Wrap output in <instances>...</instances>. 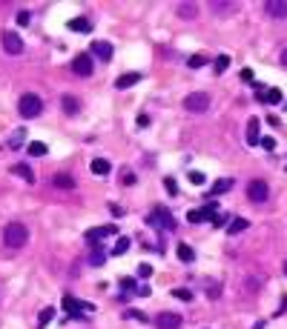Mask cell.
Here are the masks:
<instances>
[{"label": "cell", "mask_w": 287, "mask_h": 329, "mask_svg": "<svg viewBox=\"0 0 287 329\" xmlns=\"http://www.w3.org/2000/svg\"><path fill=\"white\" fill-rule=\"evenodd\" d=\"M29 240V229L20 223V220H15V223H9L6 229H3V243L6 246H12V249H17V246H23Z\"/></svg>", "instance_id": "6da1fadb"}, {"label": "cell", "mask_w": 287, "mask_h": 329, "mask_svg": "<svg viewBox=\"0 0 287 329\" xmlns=\"http://www.w3.org/2000/svg\"><path fill=\"white\" fill-rule=\"evenodd\" d=\"M17 112H20V118H29V120H32V118H37V115L43 112V100H40L37 94H32V92H29V94H23V97H20Z\"/></svg>", "instance_id": "7a4b0ae2"}, {"label": "cell", "mask_w": 287, "mask_h": 329, "mask_svg": "<svg viewBox=\"0 0 287 329\" xmlns=\"http://www.w3.org/2000/svg\"><path fill=\"white\" fill-rule=\"evenodd\" d=\"M147 223H150V226H155V229H167V232H172V229H175V218L164 209V206H155V209L150 212Z\"/></svg>", "instance_id": "3957f363"}, {"label": "cell", "mask_w": 287, "mask_h": 329, "mask_svg": "<svg viewBox=\"0 0 287 329\" xmlns=\"http://www.w3.org/2000/svg\"><path fill=\"white\" fill-rule=\"evenodd\" d=\"M184 109L192 112V115H201V112H207L210 109V94L207 92H192L184 97Z\"/></svg>", "instance_id": "277c9868"}, {"label": "cell", "mask_w": 287, "mask_h": 329, "mask_svg": "<svg viewBox=\"0 0 287 329\" xmlns=\"http://www.w3.org/2000/svg\"><path fill=\"white\" fill-rule=\"evenodd\" d=\"M267 195H270V186H267L264 180H250V183H247V198H250L253 204H264Z\"/></svg>", "instance_id": "5b68a950"}, {"label": "cell", "mask_w": 287, "mask_h": 329, "mask_svg": "<svg viewBox=\"0 0 287 329\" xmlns=\"http://www.w3.org/2000/svg\"><path fill=\"white\" fill-rule=\"evenodd\" d=\"M3 52L6 55H20L23 52V40H20V34L17 31H3Z\"/></svg>", "instance_id": "8992f818"}, {"label": "cell", "mask_w": 287, "mask_h": 329, "mask_svg": "<svg viewBox=\"0 0 287 329\" xmlns=\"http://www.w3.org/2000/svg\"><path fill=\"white\" fill-rule=\"evenodd\" d=\"M264 15L273 17V20H287V0H267Z\"/></svg>", "instance_id": "52a82bcc"}, {"label": "cell", "mask_w": 287, "mask_h": 329, "mask_svg": "<svg viewBox=\"0 0 287 329\" xmlns=\"http://www.w3.org/2000/svg\"><path fill=\"white\" fill-rule=\"evenodd\" d=\"M92 69H95V63L89 55H78V58L72 60V72L78 75V78H89L92 75Z\"/></svg>", "instance_id": "ba28073f"}, {"label": "cell", "mask_w": 287, "mask_h": 329, "mask_svg": "<svg viewBox=\"0 0 287 329\" xmlns=\"http://www.w3.org/2000/svg\"><path fill=\"white\" fill-rule=\"evenodd\" d=\"M155 327L158 329H178L181 327V315L178 312H161V315H155Z\"/></svg>", "instance_id": "9c48e42d"}, {"label": "cell", "mask_w": 287, "mask_h": 329, "mask_svg": "<svg viewBox=\"0 0 287 329\" xmlns=\"http://www.w3.org/2000/svg\"><path fill=\"white\" fill-rule=\"evenodd\" d=\"M64 309H66V312H72V315H75V312H92L95 306H92V303H86V300L72 298V295H64Z\"/></svg>", "instance_id": "30bf717a"}, {"label": "cell", "mask_w": 287, "mask_h": 329, "mask_svg": "<svg viewBox=\"0 0 287 329\" xmlns=\"http://www.w3.org/2000/svg\"><path fill=\"white\" fill-rule=\"evenodd\" d=\"M92 55L106 63V60H112V46L106 40H92Z\"/></svg>", "instance_id": "8fae6325"}, {"label": "cell", "mask_w": 287, "mask_h": 329, "mask_svg": "<svg viewBox=\"0 0 287 329\" xmlns=\"http://www.w3.org/2000/svg\"><path fill=\"white\" fill-rule=\"evenodd\" d=\"M109 235H115V226H112V223L98 226V229H89V232H86V240H103V238H109Z\"/></svg>", "instance_id": "7c38bea8"}, {"label": "cell", "mask_w": 287, "mask_h": 329, "mask_svg": "<svg viewBox=\"0 0 287 329\" xmlns=\"http://www.w3.org/2000/svg\"><path fill=\"white\" fill-rule=\"evenodd\" d=\"M135 83H141V72H127V75H121V78L115 80L118 89H129V86H135Z\"/></svg>", "instance_id": "4fadbf2b"}, {"label": "cell", "mask_w": 287, "mask_h": 329, "mask_svg": "<svg viewBox=\"0 0 287 329\" xmlns=\"http://www.w3.org/2000/svg\"><path fill=\"white\" fill-rule=\"evenodd\" d=\"M258 126H261V123H258V118L247 120V143H250V146L261 143V138H258Z\"/></svg>", "instance_id": "5bb4252c"}, {"label": "cell", "mask_w": 287, "mask_h": 329, "mask_svg": "<svg viewBox=\"0 0 287 329\" xmlns=\"http://www.w3.org/2000/svg\"><path fill=\"white\" fill-rule=\"evenodd\" d=\"M72 31H81V34H89L92 31V20H86V17H75V20H69L66 23Z\"/></svg>", "instance_id": "9a60e30c"}, {"label": "cell", "mask_w": 287, "mask_h": 329, "mask_svg": "<svg viewBox=\"0 0 287 329\" xmlns=\"http://www.w3.org/2000/svg\"><path fill=\"white\" fill-rule=\"evenodd\" d=\"M247 226H250L247 218H233V220L227 223V235H238V232H244Z\"/></svg>", "instance_id": "2e32d148"}, {"label": "cell", "mask_w": 287, "mask_h": 329, "mask_svg": "<svg viewBox=\"0 0 287 329\" xmlns=\"http://www.w3.org/2000/svg\"><path fill=\"white\" fill-rule=\"evenodd\" d=\"M210 9H213L216 15H233L238 6H236V3H224V0H213V3H210Z\"/></svg>", "instance_id": "e0dca14e"}, {"label": "cell", "mask_w": 287, "mask_h": 329, "mask_svg": "<svg viewBox=\"0 0 287 329\" xmlns=\"http://www.w3.org/2000/svg\"><path fill=\"white\" fill-rule=\"evenodd\" d=\"M178 17H184V20L198 17V6L195 3H178Z\"/></svg>", "instance_id": "ac0fdd59"}, {"label": "cell", "mask_w": 287, "mask_h": 329, "mask_svg": "<svg viewBox=\"0 0 287 329\" xmlns=\"http://www.w3.org/2000/svg\"><path fill=\"white\" fill-rule=\"evenodd\" d=\"M52 186H58V189H75V178L66 175V172H61V175L52 178Z\"/></svg>", "instance_id": "d6986e66"}, {"label": "cell", "mask_w": 287, "mask_h": 329, "mask_svg": "<svg viewBox=\"0 0 287 329\" xmlns=\"http://www.w3.org/2000/svg\"><path fill=\"white\" fill-rule=\"evenodd\" d=\"M258 100H264V103H270V106H276V103H282V92H279V89H267V92H258Z\"/></svg>", "instance_id": "ffe728a7"}, {"label": "cell", "mask_w": 287, "mask_h": 329, "mask_svg": "<svg viewBox=\"0 0 287 329\" xmlns=\"http://www.w3.org/2000/svg\"><path fill=\"white\" fill-rule=\"evenodd\" d=\"M178 261H184V264H192L195 261V252H192V246H187V243H178Z\"/></svg>", "instance_id": "44dd1931"}, {"label": "cell", "mask_w": 287, "mask_h": 329, "mask_svg": "<svg viewBox=\"0 0 287 329\" xmlns=\"http://www.w3.org/2000/svg\"><path fill=\"white\" fill-rule=\"evenodd\" d=\"M12 172H15V175H20L23 180H29V183L34 180V172L26 166V163H15V166H12Z\"/></svg>", "instance_id": "7402d4cb"}, {"label": "cell", "mask_w": 287, "mask_h": 329, "mask_svg": "<svg viewBox=\"0 0 287 329\" xmlns=\"http://www.w3.org/2000/svg\"><path fill=\"white\" fill-rule=\"evenodd\" d=\"M129 243H132V240H129L127 235H124V238H118V240H115V246H112V255H118V258H121V255H127V252H129Z\"/></svg>", "instance_id": "603a6c76"}, {"label": "cell", "mask_w": 287, "mask_h": 329, "mask_svg": "<svg viewBox=\"0 0 287 329\" xmlns=\"http://www.w3.org/2000/svg\"><path fill=\"white\" fill-rule=\"evenodd\" d=\"M89 169H92L95 175H109V160H103V157H95Z\"/></svg>", "instance_id": "cb8c5ba5"}, {"label": "cell", "mask_w": 287, "mask_h": 329, "mask_svg": "<svg viewBox=\"0 0 287 329\" xmlns=\"http://www.w3.org/2000/svg\"><path fill=\"white\" fill-rule=\"evenodd\" d=\"M230 189H233V180H230V178H224V180H219V183H213L210 195H224V192H230Z\"/></svg>", "instance_id": "d4e9b609"}, {"label": "cell", "mask_w": 287, "mask_h": 329, "mask_svg": "<svg viewBox=\"0 0 287 329\" xmlns=\"http://www.w3.org/2000/svg\"><path fill=\"white\" fill-rule=\"evenodd\" d=\"M61 103H64V112H66V115H78V100H75L72 94H64V100H61Z\"/></svg>", "instance_id": "484cf974"}, {"label": "cell", "mask_w": 287, "mask_h": 329, "mask_svg": "<svg viewBox=\"0 0 287 329\" xmlns=\"http://www.w3.org/2000/svg\"><path fill=\"white\" fill-rule=\"evenodd\" d=\"M26 152H29V155H37V157H43V155H46V143H40V141H32V143H29V146H26Z\"/></svg>", "instance_id": "4316f807"}, {"label": "cell", "mask_w": 287, "mask_h": 329, "mask_svg": "<svg viewBox=\"0 0 287 329\" xmlns=\"http://www.w3.org/2000/svg\"><path fill=\"white\" fill-rule=\"evenodd\" d=\"M52 315H55V309H52V306H46V309L40 312V318H37V329H43V327H46V324L52 321Z\"/></svg>", "instance_id": "83f0119b"}, {"label": "cell", "mask_w": 287, "mask_h": 329, "mask_svg": "<svg viewBox=\"0 0 287 329\" xmlns=\"http://www.w3.org/2000/svg\"><path fill=\"white\" fill-rule=\"evenodd\" d=\"M187 220L190 223H201V220H207V215H204V209H192L187 212Z\"/></svg>", "instance_id": "f1b7e54d"}, {"label": "cell", "mask_w": 287, "mask_h": 329, "mask_svg": "<svg viewBox=\"0 0 287 329\" xmlns=\"http://www.w3.org/2000/svg\"><path fill=\"white\" fill-rule=\"evenodd\" d=\"M227 66H230V58H227V55H219V58H216V75L227 72Z\"/></svg>", "instance_id": "f546056e"}, {"label": "cell", "mask_w": 287, "mask_h": 329, "mask_svg": "<svg viewBox=\"0 0 287 329\" xmlns=\"http://www.w3.org/2000/svg\"><path fill=\"white\" fill-rule=\"evenodd\" d=\"M103 261H106V255H103L101 249H95V252L89 255V264H92V266H103Z\"/></svg>", "instance_id": "4dcf8cb0"}, {"label": "cell", "mask_w": 287, "mask_h": 329, "mask_svg": "<svg viewBox=\"0 0 287 329\" xmlns=\"http://www.w3.org/2000/svg\"><path fill=\"white\" fill-rule=\"evenodd\" d=\"M121 289H127V292H138V283H135V278H121Z\"/></svg>", "instance_id": "1f68e13d"}, {"label": "cell", "mask_w": 287, "mask_h": 329, "mask_svg": "<svg viewBox=\"0 0 287 329\" xmlns=\"http://www.w3.org/2000/svg\"><path fill=\"white\" fill-rule=\"evenodd\" d=\"M20 143H23V129H15V135H12V141H9V146H12V149H17Z\"/></svg>", "instance_id": "d6a6232c"}, {"label": "cell", "mask_w": 287, "mask_h": 329, "mask_svg": "<svg viewBox=\"0 0 287 329\" xmlns=\"http://www.w3.org/2000/svg\"><path fill=\"white\" fill-rule=\"evenodd\" d=\"M172 295L178 300H192V292L190 289H184V286H178V289H172Z\"/></svg>", "instance_id": "836d02e7"}, {"label": "cell", "mask_w": 287, "mask_h": 329, "mask_svg": "<svg viewBox=\"0 0 287 329\" xmlns=\"http://www.w3.org/2000/svg\"><path fill=\"white\" fill-rule=\"evenodd\" d=\"M204 63H207V60H204V55H192V58H190V69H201Z\"/></svg>", "instance_id": "e575fe53"}, {"label": "cell", "mask_w": 287, "mask_h": 329, "mask_svg": "<svg viewBox=\"0 0 287 329\" xmlns=\"http://www.w3.org/2000/svg\"><path fill=\"white\" fill-rule=\"evenodd\" d=\"M127 315H129V318H135V321H144V324L150 321V315H144V312H138V309H129Z\"/></svg>", "instance_id": "d590c367"}, {"label": "cell", "mask_w": 287, "mask_h": 329, "mask_svg": "<svg viewBox=\"0 0 287 329\" xmlns=\"http://www.w3.org/2000/svg\"><path fill=\"white\" fill-rule=\"evenodd\" d=\"M204 180H207V178H204L201 172H190V183H192V186H201Z\"/></svg>", "instance_id": "8d00e7d4"}, {"label": "cell", "mask_w": 287, "mask_h": 329, "mask_svg": "<svg viewBox=\"0 0 287 329\" xmlns=\"http://www.w3.org/2000/svg\"><path fill=\"white\" fill-rule=\"evenodd\" d=\"M150 275H152V266H150V264H141V266H138V278H150Z\"/></svg>", "instance_id": "74e56055"}, {"label": "cell", "mask_w": 287, "mask_h": 329, "mask_svg": "<svg viewBox=\"0 0 287 329\" xmlns=\"http://www.w3.org/2000/svg\"><path fill=\"white\" fill-rule=\"evenodd\" d=\"M17 23H20V26H29V23H32V15H29V12H20V15H17Z\"/></svg>", "instance_id": "f35d334b"}, {"label": "cell", "mask_w": 287, "mask_h": 329, "mask_svg": "<svg viewBox=\"0 0 287 329\" xmlns=\"http://www.w3.org/2000/svg\"><path fill=\"white\" fill-rule=\"evenodd\" d=\"M164 186H167V192H169V195H175V192H178V183H175L172 178H167V180H164Z\"/></svg>", "instance_id": "ab89813d"}, {"label": "cell", "mask_w": 287, "mask_h": 329, "mask_svg": "<svg viewBox=\"0 0 287 329\" xmlns=\"http://www.w3.org/2000/svg\"><path fill=\"white\" fill-rule=\"evenodd\" d=\"M261 146H264V149H276V141H273V138H261Z\"/></svg>", "instance_id": "60d3db41"}, {"label": "cell", "mask_w": 287, "mask_h": 329, "mask_svg": "<svg viewBox=\"0 0 287 329\" xmlns=\"http://www.w3.org/2000/svg\"><path fill=\"white\" fill-rule=\"evenodd\" d=\"M150 292H152V289H150V286H147V283H144V286H138V292H135V295H141V298H147V295H150Z\"/></svg>", "instance_id": "b9f144b4"}, {"label": "cell", "mask_w": 287, "mask_h": 329, "mask_svg": "<svg viewBox=\"0 0 287 329\" xmlns=\"http://www.w3.org/2000/svg\"><path fill=\"white\" fill-rule=\"evenodd\" d=\"M207 295H210V298L216 300L219 295H221V286H210V292H207Z\"/></svg>", "instance_id": "7bdbcfd3"}, {"label": "cell", "mask_w": 287, "mask_h": 329, "mask_svg": "<svg viewBox=\"0 0 287 329\" xmlns=\"http://www.w3.org/2000/svg\"><path fill=\"white\" fill-rule=\"evenodd\" d=\"M124 183H127V186H132V183H135V175H132V172H127V175H124Z\"/></svg>", "instance_id": "ee69618b"}, {"label": "cell", "mask_w": 287, "mask_h": 329, "mask_svg": "<svg viewBox=\"0 0 287 329\" xmlns=\"http://www.w3.org/2000/svg\"><path fill=\"white\" fill-rule=\"evenodd\" d=\"M221 223H224V215H221V212H219V215L213 218V226H221Z\"/></svg>", "instance_id": "f6af8a7d"}, {"label": "cell", "mask_w": 287, "mask_h": 329, "mask_svg": "<svg viewBox=\"0 0 287 329\" xmlns=\"http://www.w3.org/2000/svg\"><path fill=\"white\" fill-rule=\"evenodd\" d=\"M282 63H285V66H287V49H285V52H282Z\"/></svg>", "instance_id": "bcb514c9"}, {"label": "cell", "mask_w": 287, "mask_h": 329, "mask_svg": "<svg viewBox=\"0 0 287 329\" xmlns=\"http://www.w3.org/2000/svg\"><path fill=\"white\" fill-rule=\"evenodd\" d=\"M285 275H287V261H285Z\"/></svg>", "instance_id": "7dc6e473"}]
</instances>
